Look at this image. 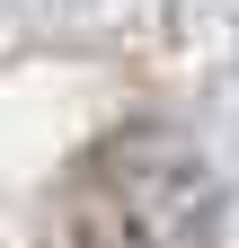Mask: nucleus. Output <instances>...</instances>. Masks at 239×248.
Wrapping results in <instances>:
<instances>
[{
  "label": "nucleus",
  "instance_id": "obj_1",
  "mask_svg": "<svg viewBox=\"0 0 239 248\" xmlns=\"http://www.w3.org/2000/svg\"><path fill=\"white\" fill-rule=\"evenodd\" d=\"M62 239L71 248H213L222 239V177L186 133L133 124V133H115L80 160Z\"/></svg>",
  "mask_w": 239,
  "mask_h": 248
}]
</instances>
